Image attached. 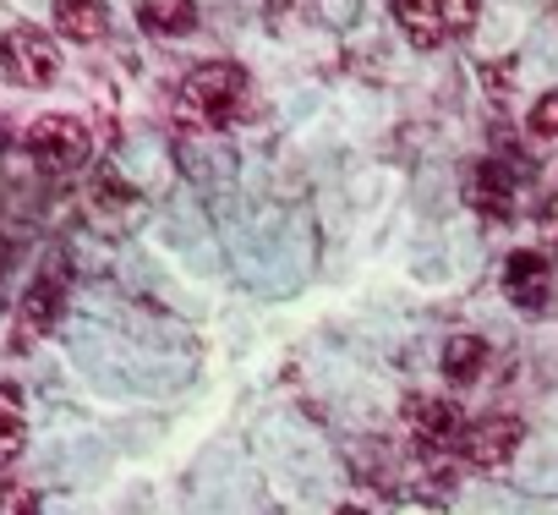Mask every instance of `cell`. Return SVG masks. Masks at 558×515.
<instances>
[{
  "mask_svg": "<svg viewBox=\"0 0 558 515\" xmlns=\"http://www.w3.org/2000/svg\"><path fill=\"white\" fill-rule=\"evenodd\" d=\"M246 88H252V83H246L241 67L208 61V67H197V72L181 83V116H186V121H203V127H225V121L241 116Z\"/></svg>",
  "mask_w": 558,
  "mask_h": 515,
  "instance_id": "1",
  "label": "cell"
},
{
  "mask_svg": "<svg viewBox=\"0 0 558 515\" xmlns=\"http://www.w3.org/2000/svg\"><path fill=\"white\" fill-rule=\"evenodd\" d=\"M61 72V50L39 28H7L0 34V77L17 88H50Z\"/></svg>",
  "mask_w": 558,
  "mask_h": 515,
  "instance_id": "2",
  "label": "cell"
},
{
  "mask_svg": "<svg viewBox=\"0 0 558 515\" xmlns=\"http://www.w3.org/2000/svg\"><path fill=\"white\" fill-rule=\"evenodd\" d=\"M23 148H28L34 165H45V170H77V165H88L94 137H88V127H83L77 116H39V121L28 127Z\"/></svg>",
  "mask_w": 558,
  "mask_h": 515,
  "instance_id": "3",
  "label": "cell"
},
{
  "mask_svg": "<svg viewBox=\"0 0 558 515\" xmlns=\"http://www.w3.org/2000/svg\"><path fill=\"white\" fill-rule=\"evenodd\" d=\"M504 291H509V302H514V308H525V313L547 308V297H553L547 258H542V252H514L509 264H504Z\"/></svg>",
  "mask_w": 558,
  "mask_h": 515,
  "instance_id": "4",
  "label": "cell"
},
{
  "mask_svg": "<svg viewBox=\"0 0 558 515\" xmlns=\"http://www.w3.org/2000/svg\"><path fill=\"white\" fill-rule=\"evenodd\" d=\"M525 428L514 417H482L476 428H465V460L471 466H504L520 450Z\"/></svg>",
  "mask_w": 558,
  "mask_h": 515,
  "instance_id": "5",
  "label": "cell"
},
{
  "mask_svg": "<svg viewBox=\"0 0 558 515\" xmlns=\"http://www.w3.org/2000/svg\"><path fill=\"white\" fill-rule=\"evenodd\" d=\"M61 308H66V280L50 270V275H39V280L23 291V308H17L23 335H28V340H34V335H50V330L61 324Z\"/></svg>",
  "mask_w": 558,
  "mask_h": 515,
  "instance_id": "6",
  "label": "cell"
},
{
  "mask_svg": "<svg viewBox=\"0 0 558 515\" xmlns=\"http://www.w3.org/2000/svg\"><path fill=\"white\" fill-rule=\"evenodd\" d=\"M465 203H471L476 214L504 219V214L514 208V176H509V165H476L471 181H465Z\"/></svg>",
  "mask_w": 558,
  "mask_h": 515,
  "instance_id": "7",
  "label": "cell"
},
{
  "mask_svg": "<svg viewBox=\"0 0 558 515\" xmlns=\"http://www.w3.org/2000/svg\"><path fill=\"white\" fill-rule=\"evenodd\" d=\"M395 23H400V34H405L416 50H433V45L449 39L438 0H395Z\"/></svg>",
  "mask_w": 558,
  "mask_h": 515,
  "instance_id": "8",
  "label": "cell"
},
{
  "mask_svg": "<svg viewBox=\"0 0 558 515\" xmlns=\"http://www.w3.org/2000/svg\"><path fill=\"white\" fill-rule=\"evenodd\" d=\"M405 422L422 433V439H433V444H444V439H454L465 422H460V406L454 400H438V395H411L405 400Z\"/></svg>",
  "mask_w": 558,
  "mask_h": 515,
  "instance_id": "9",
  "label": "cell"
},
{
  "mask_svg": "<svg viewBox=\"0 0 558 515\" xmlns=\"http://www.w3.org/2000/svg\"><path fill=\"white\" fill-rule=\"evenodd\" d=\"M50 12H56V28L77 45H94L105 39L110 17H105V0H50Z\"/></svg>",
  "mask_w": 558,
  "mask_h": 515,
  "instance_id": "10",
  "label": "cell"
},
{
  "mask_svg": "<svg viewBox=\"0 0 558 515\" xmlns=\"http://www.w3.org/2000/svg\"><path fill=\"white\" fill-rule=\"evenodd\" d=\"M444 373H449V384H476V379L487 373V340L454 335V340L444 346Z\"/></svg>",
  "mask_w": 558,
  "mask_h": 515,
  "instance_id": "11",
  "label": "cell"
},
{
  "mask_svg": "<svg viewBox=\"0 0 558 515\" xmlns=\"http://www.w3.org/2000/svg\"><path fill=\"white\" fill-rule=\"evenodd\" d=\"M143 28L148 34H192L197 28V7H192V0H143Z\"/></svg>",
  "mask_w": 558,
  "mask_h": 515,
  "instance_id": "12",
  "label": "cell"
},
{
  "mask_svg": "<svg viewBox=\"0 0 558 515\" xmlns=\"http://www.w3.org/2000/svg\"><path fill=\"white\" fill-rule=\"evenodd\" d=\"M23 455V411H17V395L0 390V460Z\"/></svg>",
  "mask_w": 558,
  "mask_h": 515,
  "instance_id": "13",
  "label": "cell"
},
{
  "mask_svg": "<svg viewBox=\"0 0 558 515\" xmlns=\"http://www.w3.org/2000/svg\"><path fill=\"white\" fill-rule=\"evenodd\" d=\"M0 515H39L34 488H23V482H0Z\"/></svg>",
  "mask_w": 558,
  "mask_h": 515,
  "instance_id": "14",
  "label": "cell"
},
{
  "mask_svg": "<svg viewBox=\"0 0 558 515\" xmlns=\"http://www.w3.org/2000/svg\"><path fill=\"white\" fill-rule=\"evenodd\" d=\"M531 132H536V137H558V88L531 105Z\"/></svg>",
  "mask_w": 558,
  "mask_h": 515,
  "instance_id": "15",
  "label": "cell"
},
{
  "mask_svg": "<svg viewBox=\"0 0 558 515\" xmlns=\"http://www.w3.org/2000/svg\"><path fill=\"white\" fill-rule=\"evenodd\" d=\"M438 7H444V28L449 34H465L476 23V12H482V0H438Z\"/></svg>",
  "mask_w": 558,
  "mask_h": 515,
  "instance_id": "16",
  "label": "cell"
},
{
  "mask_svg": "<svg viewBox=\"0 0 558 515\" xmlns=\"http://www.w3.org/2000/svg\"><path fill=\"white\" fill-rule=\"evenodd\" d=\"M542 236H547V247H558V197L542 208Z\"/></svg>",
  "mask_w": 558,
  "mask_h": 515,
  "instance_id": "17",
  "label": "cell"
},
{
  "mask_svg": "<svg viewBox=\"0 0 558 515\" xmlns=\"http://www.w3.org/2000/svg\"><path fill=\"white\" fill-rule=\"evenodd\" d=\"M340 515H362V510H340Z\"/></svg>",
  "mask_w": 558,
  "mask_h": 515,
  "instance_id": "18",
  "label": "cell"
}]
</instances>
